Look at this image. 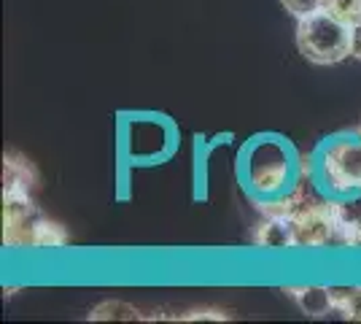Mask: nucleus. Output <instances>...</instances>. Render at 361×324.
<instances>
[{
	"instance_id": "obj_1",
	"label": "nucleus",
	"mask_w": 361,
	"mask_h": 324,
	"mask_svg": "<svg viewBox=\"0 0 361 324\" xmlns=\"http://www.w3.org/2000/svg\"><path fill=\"white\" fill-rule=\"evenodd\" d=\"M238 176L245 195L262 208H283L302 195V162L297 149L278 136H256L240 152Z\"/></svg>"
},
{
	"instance_id": "obj_2",
	"label": "nucleus",
	"mask_w": 361,
	"mask_h": 324,
	"mask_svg": "<svg viewBox=\"0 0 361 324\" xmlns=\"http://www.w3.org/2000/svg\"><path fill=\"white\" fill-rule=\"evenodd\" d=\"M316 179L331 200L361 195V130L337 133L321 143L313 160Z\"/></svg>"
},
{
	"instance_id": "obj_3",
	"label": "nucleus",
	"mask_w": 361,
	"mask_h": 324,
	"mask_svg": "<svg viewBox=\"0 0 361 324\" xmlns=\"http://www.w3.org/2000/svg\"><path fill=\"white\" fill-rule=\"evenodd\" d=\"M297 49L313 65H337L353 54V25L329 8L297 19Z\"/></svg>"
},
{
	"instance_id": "obj_4",
	"label": "nucleus",
	"mask_w": 361,
	"mask_h": 324,
	"mask_svg": "<svg viewBox=\"0 0 361 324\" xmlns=\"http://www.w3.org/2000/svg\"><path fill=\"white\" fill-rule=\"evenodd\" d=\"M3 241L8 246H54L65 244V232L35 208L32 195L3 192Z\"/></svg>"
},
{
	"instance_id": "obj_5",
	"label": "nucleus",
	"mask_w": 361,
	"mask_h": 324,
	"mask_svg": "<svg viewBox=\"0 0 361 324\" xmlns=\"http://www.w3.org/2000/svg\"><path fill=\"white\" fill-rule=\"evenodd\" d=\"M283 292L305 316L324 319L331 311H337V289L329 287H286Z\"/></svg>"
},
{
	"instance_id": "obj_6",
	"label": "nucleus",
	"mask_w": 361,
	"mask_h": 324,
	"mask_svg": "<svg viewBox=\"0 0 361 324\" xmlns=\"http://www.w3.org/2000/svg\"><path fill=\"white\" fill-rule=\"evenodd\" d=\"M38 186V173L25 157L8 152L3 160V192H27L32 195Z\"/></svg>"
},
{
	"instance_id": "obj_7",
	"label": "nucleus",
	"mask_w": 361,
	"mask_h": 324,
	"mask_svg": "<svg viewBox=\"0 0 361 324\" xmlns=\"http://www.w3.org/2000/svg\"><path fill=\"white\" fill-rule=\"evenodd\" d=\"M337 313L350 322H361V287L337 289Z\"/></svg>"
},
{
	"instance_id": "obj_8",
	"label": "nucleus",
	"mask_w": 361,
	"mask_h": 324,
	"mask_svg": "<svg viewBox=\"0 0 361 324\" xmlns=\"http://www.w3.org/2000/svg\"><path fill=\"white\" fill-rule=\"evenodd\" d=\"M281 3H283V8H286L288 14L297 16V19L329 8V0H281Z\"/></svg>"
},
{
	"instance_id": "obj_9",
	"label": "nucleus",
	"mask_w": 361,
	"mask_h": 324,
	"mask_svg": "<svg viewBox=\"0 0 361 324\" xmlns=\"http://www.w3.org/2000/svg\"><path fill=\"white\" fill-rule=\"evenodd\" d=\"M329 11L345 19L348 25L361 22V0H329Z\"/></svg>"
},
{
	"instance_id": "obj_10",
	"label": "nucleus",
	"mask_w": 361,
	"mask_h": 324,
	"mask_svg": "<svg viewBox=\"0 0 361 324\" xmlns=\"http://www.w3.org/2000/svg\"><path fill=\"white\" fill-rule=\"evenodd\" d=\"M350 57L361 60V22L353 25V54H350Z\"/></svg>"
},
{
	"instance_id": "obj_11",
	"label": "nucleus",
	"mask_w": 361,
	"mask_h": 324,
	"mask_svg": "<svg viewBox=\"0 0 361 324\" xmlns=\"http://www.w3.org/2000/svg\"><path fill=\"white\" fill-rule=\"evenodd\" d=\"M200 316H208V319H221V316H226V313H200ZM180 319H197V311L186 313V316H180Z\"/></svg>"
},
{
	"instance_id": "obj_12",
	"label": "nucleus",
	"mask_w": 361,
	"mask_h": 324,
	"mask_svg": "<svg viewBox=\"0 0 361 324\" xmlns=\"http://www.w3.org/2000/svg\"><path fill=\"white\" fill-rule=\"evenodd\" d=\"M359 130H361V124H359Z\"/></svg>"
}]
</instances>
